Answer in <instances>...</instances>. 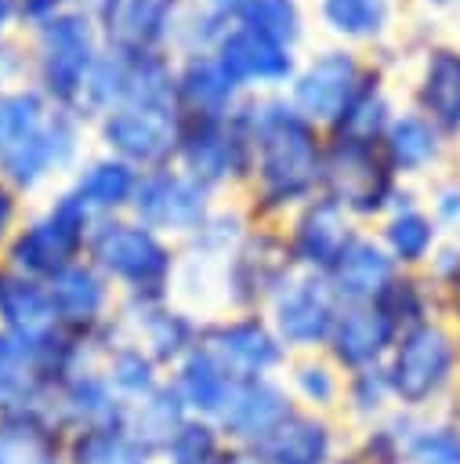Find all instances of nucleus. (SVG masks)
<instances>
[{
  "mask_svg": "<svg viewBox=\"0 0 460 464\" xmlns=\"http://www.w3.org/2000/svg\"><path fill=\"white\" fill-rule=\"evenodd\" d=\"M438 156V138L427 120L420 116H402L391 123L388 134V163L398 170H417Z\"/></svg>",
  "mask_w": 460,
  "mask_h": 464,
  "instance_id": "e433bc0d",
  "label": "nucleus"
},
{
  "mask_svg": "<svg viewBox=\"0 0 460 464\" xmlns=\"http://www.w3.org/2000/svg\"><path fill=\"white\" fill-rule=\"evenodd\" d=\"M91 225H94V218L65 192L62 199H54V207H47L43 214H36L22 228H14V236L4 250V261L11 268L47 283L62 268L87 257Z\"/></svg>",
  "mask_w": 460,
  "mask_h": 464,
  "instance_id": "20e7f679",
  "label": "nucleus"
},
{
  "mask_svg": "<svg viewBox=\"0 0 460 464\" xmlns=\"http://www.w3.org/2000/svg\"><path fill=\"white\" fill-rule=\"evenodd\" d=\"M0 330L33 344L62 330L47 283L11 268L7 261H0Z\"/></svg>",
  "mask_w": 460,
  "mask_h": 464,
  "instance_id": "f3484780",
  "label": "nucleus"
},
{
  "mask_svg": "<svg viewBox=\"0 0 460 464\" xmlns=\"http://www.w3.org/2000/svg\"><path fill=\"white\" fill-rule=\"evenodd\" d=\"M105 381L112 384V392L123 399V402H134L141 395H149L152 388H159L167 381V370L130 337L116 341L101 359H98Z\"/></svg>",
  "mask_w": 460,
  "mask_h": 464,
  "instance_id": "c85d7f7f",
  "label": "nucleus"
},
{
  "mask_svg": "<svg viewBox=\"0 0 460 464\" xmlns=\"http://www.w3.org/2000/svg\"><path fill=\"white\" fill-rule=\"evenodd\" d=\"M290 410H293V399L283 377H239L221 413L214 417V424L225 431V439L235 450H246L257 439H264Z\"/></svg>",
  "mask_w": 460,
  "mask_h": 464,
  "instance_id": "4468645a",
  "label": "nucleus"
},
{
  "mask_svg": "<svg viewBox=\"0 0 460 464\" xmlns=\"http://www.w3.org/2000/svg\"><path fill=\"white\" fill-rule=\"evenodd\" d=\"M170 4L174 0H123L112 25L127 44H149L152 36H159Z\"/></svg>",
  "mask_w": 460,
  "mask_h": 464,
  "instance_id": "58836bf2",
  "label": "nucleus"
},
{
  "mask_svg": "<svg viewBox=\"0 0 460 464\" xmlns=\"http://www.w3.org/2000/svg\"><path fill=\"white\" fill-rule=\"evenodd\" d=\"M377 239L384 243V250L402 272H417V268H431L442 246V228L435 225L427 210H420L417 203H406V207L388 210Z\"/></svg>",
  "mask_w": 460,
  "mask_h": 464,
  "instance_id": "aec40b11",
  "label": "nucleus"
},
{
  "mask_svg": "<svg viewBox=\"0 0 460 464\" xmlns=\"http://www.w3.org/2000/svg\"><path fill=\"white\" fill-rule=\"evenodd\" d=\"M47 413L54 417V424L65 435H76V431H94V428L123 424L127 402L112 392V384L105 381L101 366L87 362V366L72 370L69 377H62L54 384Z\"/></svg>",
  "mask_w": 460,
  "mask_h": 464,
  "instance_id": "ddd939ff",
  "label": "nucleus"
},
{
  "mask_svg": "<svg viewBox=\"0 0 460 464\" xmlns=\"http://www.w3.org/2000/svg\"><path fill=\"white\" fill-rule=\"evenodd\" d=\"M167 381L174 384V392L181 395V402H185L188 413L210 417V420L221 413V406H225V399H228V392H232V384H235V377H232L206 348L188 352V355L167 373Z\"/></svg>",
  "mask_w": 460,
  "mask_h": 464,
  "instance_id": "5701e85b",
  "label": "nucleus"
},
{
  "mask_svg": "<svg viewBox=\"0 0 460 464\" xmlns=\"http://www.w3.org/2000/svg\"><path fill=\"white\" fill-rule=\"evenodd\" d=\"M337 312H340V301L330 290L326 276L301 272V268L286 279V286L264 308L272 330L279 334V341H283V348L290 355L326 352V341L333 334Z\"/></svg>",
  "mask_w": 460,
  "mask_h": 464,
  "instance_id": "0eeeda50",
  "label": "nucleus"
},
{
  "mask_svg": "<svg viewBox=\"0 0 460 464\" xmlns=\"http://www.w3.org/2000/svg\"><path fill=\"white\" fill-rule=\"evenodd\" d=\"M221 464H250V460H246V453H243V450H232V453H228Z\"/></svg>",
  "mask_w": 460,
  "mask_h": 464,
  "instance_id": "09e8293b",
  "label": "nucleus"
},
{
  "mask_svg": "<svg viewBox=\"0 0 460 464\" xmlns=\"http://www.w3.org/2000/svg\"><path fill=\"white\" fill-rule=\"evenodd\" d=\"M398 326L391 323V315L377 304H340L333 334L326 341V355L340 366V373H355V370H369V366H384L391 344L398 341Z\"/></svg>",
  "mask_w": 460,
  "mask_h": 464,
  "instance_id": "2eb2a0df",
  "label": "nucleus"
},
{
  "mask_svg": "<svg viewBox=\"0 0 460 464\" xmlns=\"http://www.w3.org/2000/svg\"><path fill=\"white\" fill-rule=\"evenodd\" d=\"M427 276L442 294V315L460 330V239L438 246Z\"/></svg>",
  "mask_w": 460,
  "mask_h": 464,
  "instance_id": "ea45409f",
  "label": "nucleus"
},
{
  "mask_svg": "<svg viewBox=\"0 0 460 464\" xmlns=\"http://www.w3.org/2000/svg\"><path fill=\"white\" fill-rule=\"evenodd\" d=\"M134 185H138V174L130 170V163L101 160V163H94L80 174V181L72 185L69 196L98 221V218H116L120 207H130Z\"/></svg>",
  "mask_w": 460,
  "mask_h": 464,
  "instance_id": "a878e982",
  "label": "nucleus"
},
{
  "mask_svg": "<svg viewBox=\"0 0 460 464\" xmlns=\"http://www.w3.org/2000/svg\"><path fill=\"white\" fill-rule=\"evenodd\" d=\"M54 0H29V11H43V7H51Z\"/></svg>",
  "mask_w": 460,
  "mask_h": 464,
  "instance_id": "8fccbe9b",
  "label": "nucleus"
},
{
  "mask_svg": "<svg viewBox=\"0 0 460 464\" xmlns=\"http://www.w3.org/2000/svg\"><path fill=\"white\" fill-rule=\"evenodd\" d=\"M65 464H159L156 450H149L127 424L94 428L69 435Z\"/></svg>",
  "mask_w": 460,
  "mask_h": 464,
  "instance_id": "cd10ccee",
  "label": "nucleus"
},
{
  "mask_svg": "<svg viewBox=\"0 0 460 464\" xmlns=\"http://www.w3.org/2000/svg\"><path fill=\"white\" fill-rule=\"evenodd\" d=\"M69 435L47 410L0 413V464H65Z\"/></svg>",
  "mask_w": 460,
  "mask_h": 464,
  "instance_id": "6ab92c4d",
  "label": "nucleus"
},
{
  "mask_svg": "<svg viewBox=\"0 0 460 464\" xmlns=\"http://www.w3.org/2000/svg\"><path fill=\"white\" fill-rule=\"evenodd\" d=\"M322 188L351 218L388 214L398 199L391 163L373 152L369 141H337L322 160Z\"/></svg>",
  "mask_w": 460,
  "mask_h": 464,
  "instance_id": "6e6552de",
  "label": "nucleus"
},
{
  "mask_svg": "<svg viewBox=\"0 0 460 464\" xmlns=\"http://www.w3.org/2000/svg\"><path fill=\"white\" fill-rule=\"evenodd\" d=\"M344 123H348L351 141H366V138L377 134V127L384 123V98H380L373 87L355 91V98H351L348 109H344Z\"/></svg>",
  "mask_w": 460,
  "mask_h": 464,
  "instance_id": "c03bdc74",
  "label": "nucleus"
},
{
  "mask_svg": "<svg viewBox=\"0 0 460 464\" xmlns=\"http://www.w3.org/2000/svg\"><path fill=\"white\" fill-rule=\"evenodd\" d=\"M14 214H18L14 192L0 181V254L7 250V243H11V236H14Z\"/></svg>",
  "mask_w": 460,
  "mask_h": 464,
  "instance_id": "49530a36",
  "label": "nucleus"
},
{
  "mask_svg": "<svg viewBox=\"0 0 460 464\" xmlns=\"http://www.w3.org/2000/svg\"><path fill=\"white\" fill-rule=\"evenodd\" d=\"M105 138L116 152H123L134 163H159L174 149V127L159 105H138L116 112L105 123Z\"/></svg>",
  "mask_w": 460,
  "mask_h": 464,
  "instance_id": "412c9836",
  "label": "nucleus"
},
{
  "mask_svg": "<svg viewBox=\"0 0 460 464\" xmlns=\"http://www.w3.org/2000/svg\"><path fill=\"white\" fill-rule=\"evenodd\" d=\"M69 152H72V141H69V138L58 141L54 127H51L47 134H36V130H33L25 141H18V145H11L7 152H0V170L7 174L11 185L29 188V185H36V181L47 174L51 163L69 160Z\"/></svg>",
  "mask_w": 460,
  "mask_h": 464,
  "instance_id": "f704fd0d",
  "label": "nucleus"
},
{
  "mask_svg": "<svg viewBox=\"0 0 460 464\" xmlns=\"http://www.w3.org/2000/svg\"><path fill=\"white\" fill-rule=\"evenodd\" d=\"M221 65L232 80H279L290 72L286 51L250 29H239L221 44Z\"/></svg>",
  "mask_w": 460,
  "mask_h": 464,
  "instance_id": "2f4dec72",
  "label": "nucleus"
},
{
  "mask_svg": "<svg viewBox=\"0 0 460 464\" xmlns=\"http://www.w3.org/2000/svg\"><path fill=\"white\" fill-rule=\"evenodd\" d=\"M297 272L283 232L246 228L217 268V290L228 312H264Z\"/></svg>",
  "mask_w": 460,
  "mask_h": 464,
  "instance_id": "39448f33",
  "label": "nucleus"
},
{
  "mask_svg": "<svg viewBox=\"0 0 460 464\" xmlns=\"http://www.w3.org/2000/svg\"><path fill=\"white\" fill-rule=\"evenodd\" d=\"M261 203L279 210L286 203H308L311 188L322 185V156L311 141V127L290 112H268L261 120Z\"/></svg>",
  "mask_w": 460,
  "mask_h": 464,
  "instance_id": "7ed1b4c3",
  "label": "nucleus"
},
{
  "mask_svg": "<svg viewBox=\"0 0 460 464\" xmlns=\"http://www.w3.org/2000/svg\"><path fill=\"white\" fill-rule=\"evenodd\" d=\"M54 381L33 341L0 330V413L47 410Z\"/></svg>",
  "mask_w": 460,
  "mask_h": 464,
  "instance_id": "a211bd4d",
  "label": "nucleus"
},
{
  "mask_svg": "<svg viewBox=\"0 0 460 464\" xmlns=\"http://www.w3.org/2000/svg\"><path fill=\"white\" fill-rule=\"evenodd\" d=\"M199 348H206L235 381L239 377H283L290 352L272 330L264 312H228L203 319Z\"/></svg>",
  "mask_w": 460,
  "mask_h": 464,
  "instance_id": "423d86ee",
  "label": "nucleus"
},
{
  "mask_svg": "<svg viewBox=\"0 0 460 464\" xmlns=\"http://www.w3.org/2000/svg\"><path fill=\"white\" fill-rule=\"evenodd\" d=\"M185 167L196 185L214 188L217 181L246 167L243 141H228L217 123H206L203 130L192 134V141H185Z\"/></svg>",
  "mask_w": 460,
  "mask_h": 464,
  "instance_id": "c756f323",
  "label": "nucleus"
},
{
  "mask_svg": "<svg viewBox=\"0 0 460 464\" xmlns=\"http://www.w3.org/2000/svg\"><path fill=\"white\" fill-rule=\"evenodd\" d=\"M239 18L250 33L272 40V44H286L297 36V7L293 0H243L239 4Z\"/></svg>",
  "mask_w": 460,
  "mask_h": 464,
  "instance_id": "4c0bfd02",
  "label": "nucleus"
},
{
  "mask_svg": "<svg viewBox=\"0 0 460 464\" xmlns=\"http://www.w3.org/2000/svg\"><path fill=\"white\" fill-rule=\"evenodd\" d=\"M391 410H395V399H391V388H388L384 366H369V370L344 373L340 420H344L351 431H359V428H366V424L384 420Z\"/></svg>",
  "mask_w": 460,
  "mask_h": 464,
  "instance_id": "72a5a7b5",
  "label": "nucleus"
},
{
  "mask_svg": "<svg viewBox=\"0 0 460 464\" xmlns=\"http://www.w3.org/2000/svg\"><path fill=\"white\" fill-rule=\"evenodd\" d=\"M120 323L130 341H138L167 373L199 348L203 319H196L188 308H177L170 297L163 301H127L120 304Z\"/></svg>",
  "mask_w": 460,
  "mask_h": 464,
  "instance_id": "9b49d317",
  "label": "nucleus"
},
{
  "mask_svg": "<svg viewBox=\"0 0 460 464\" xmlns=\"http://www.w3.org/2000/svg\"><path fill=\"white\" fill-rule=\"evenodd\" d=\"M185 94L199 105H217L232 94V76L221 62H192L185 72Z\"/></svg>",
  "mask_w": 460,
  "mask_h": 464,
  "instance_id": "37998d69",
  "label": "nucleus"
},
{
  "mask_svg": "<svg viewBox=\"0 0 460 464\" xmlns=\"http://www.w3.org/2000/svg\"><path fill=\"white\" fill-rule=\"evenodd\" d=\"M87 261L123 294V304L163 301L177 283V250L134 218H98L87 239Z\"/></svg>",
  "mask_w": 460,
  "mask_h": 464,
  "instance_id": "f03ea898",
  "label": "nucleus"
},
{
  "mask_svg": "<svg viewBox=\"0 0 460 464\" xmlns=\"http://www.w3.org/2000/svg\"><path fill=\"white\" fill-rule=\"evenodd\" d=\"M427 214L442 232H460V188H442Z\"/></svg>",
  "mask_w": 460,
  "mask_h": 464,
  "instance_id": "a18cd8bd",
  "label": "nucleus"
},
{
  "mask_svg": "<svg viewBox=\"0 0 460 464\" xmlns=\"http://www.w3.org/2000/svg\"><path fill=\"white\" fill-rule=\"evenodd\" d=\"M134 221L149 225L159 236H192L206 218V188L196 185L188 174L174 170H149L134 185L130 199Z\"/></svg>",
  "mask_w": 460,
  "mask_h": 464,
  "instance_id": "9d476101",
  "label": "nucleus"
},
{
  "mask_svg": "<svg viewBox=\"0 0 460 464\" xmlns=\"http://www.w3.org/2000/svg\"><path fill=\"white\" fill-rule=\"evenodd\" d=\"M326 18L340 33H377L384 25V0H326Z\"/></svg>",
  "mask_w": 460,
  "mask_h": 464,
  "instance_id": "79ce46f5",
  "label": "nucleus"
},
{
  "mask_svg": "<svg viewBox=\"0 0 460 464\" xmlns=\"http://www.w3.org/2000/svg\"><path fill=\"white\" fill-rule=\"evenodd\" d=\"M406 464H460V417L449 413H406Z\"/></svg>",
  "mask_w": 460,
  "mask_h": 464,
  "instance_id": "bb28decb",
  "label": "nucleus"
},
{
  "mask_svg": "<svg viewBox=\"0 0 460 464\" xmlns=\"http://www.w3.org/2000/svg\"><path fill=\"white\" fill-rule=\"evenodd\" d=\"M351 442V428L340 413H319L293 406L264 439L246 446L250 464H340Z\"/></svg>",
  "mask_w": 460,
  "mask_h": 464,
  "instance_id": "1a4fd4ad",
  "label": "nucleus"
},
{
  "mask_svg": "<svg viewBox=\"0 0 460 464\" xmlns=\"http://www.w3.org/2000/svg\"><path fill=\"white\" fill-rule=\"evenodd\" d=\"M235 446L225 439V431L210 417L188 413L177 431L156 450L159 464H221Z\"/></svg>",
  "mask_w": 460,
  "mask_h": 464,
  "instance_id": "473e14b6",
  "label": "nucleus"
},
{
  "mask_svg": "<svg viewBox=\"0 0 460 464\" xmlns=\"http://www.w3.org/2000/svg\"><path fill=\"white\" fill-rule=\"evenodd\" d=\"M351 98H355V62L337 51L319 58L297 83V105L315 120H330L344 112Z\"/></svg>",
  "mask_w": 460,
  "mask_h": 464,
  "instance_id": "393cba45",
  "label": "nucleus"
},
{
  "mask_svg": "<svg viewBox=\"0 0 460 464\" xmlns=\"http://www.w3.org/2000/svg\"><path fill=\"white\" fill-rule=\"evenodd\" d=\"M185 417H188V410H185L181 395L174 392L170 381H163V384L152 388L149 395L127 402V417H123V424H127L149 450H159V446L177 431V424H181Z\"/></svg>",
  "mask_w": 460,
  "mask_h": 464,
  "instance_id": "7c9ffc66",
  "label": "nucleus"
},
{
  "mask_svg": "<svg viewBox=\"0 0 460 464\" xmlns=\"http://www.w3.org/2000/svg\"><path fill=\"white\" fill-rule=\"evenodd\" d=\"M384 377L402 413H449L460 402V330L435 315L398 334Z\"/></svg>",
  "mask_w": 460,
  "mask_h": 464,
  "instance_id": "f257e3e1",
  "label": "nucleus"
},
{
  "mask_svg": "<svg viewBox=\"0 0 460 464\" xmlns=\"http://www.w3.org/2000/svg\"><path fill=\"white\" fill-rule=\"evenodd\" d=\"M340 464H406V460H366V457H359V453H351V450H344V457H340Z\"/></svg>",
  "mask_w": 460,
  "mask_h": 464,
  "instance_id": "de8ad7c7",
  "label": "nucleus"
},
{
  "mask_svg": "<svg viewBox=\"0 0 460 464\" xmlns=\"http://www.w3.org/2000/svg\"><path fill=\"white\" fill-rule=\"evenodd\" d=\"M283 384H286L293 406L319 410V413H340L344 373L326 352L290 355V362L283 370Z\"/></svg>",
  "mask_w": 460,
  "mask_h": 464,
  "instance_id": "b1692460",
  "label": "nucleus"
},
{
  "mask_svg": "<svg viewBox=\"0 0 460 464\" xmlns=\"http://www.w3.org/2000/svg\"><path fill=\"white\" fill-rule=\"evenodd\" d=\"M283 236L301 272L326 276L333 261L344 254V246L359 236V228H355V218L340 203H333L330 196H319V199L301 203V210L293 214Z\"/></svg>",
  "mask_w": 460,
  "mask_h": 464,
  "instance_id": "f8f14e48",
  "label": "nucleus"
},
{
  "mask_svg": "<svg viewBox=\"0 0 460 464\" xmlns=\"http://www.w3.org/2000/svg\"><path fill=\"white\" fill-rule=\"evenodd\" d=\"M420 102L446 130L460 127V54H453V51L431 54Z\"/></svg>",
  "mask_w": 460,
  "mask_h": 464,
  "instance_id": "c9c22d12",
  "label": "nucleus"
},
{
  "mask_svg": "<svg viewBox=\"0 0 460 464\" xmlns=\"http://www.w3.org/2000/svg\"><path fill=\"white\" fill-rule=\"evenodd\" d=\"M453 413H456V417H460V402H456V410H453Z\"/></svg>",
  "mask_w": 460,
  "mask_h": 464,
  "instance_id": "603ef678",
  "label": "nucleus"
},
{
  "mask_svg": "<svg viewBox=\"0 0 460 464\" xmlns=\"http://www.w3.org/2000/svg\"><path fill=\"white\" fill-rule=\"evenodd\" d=\"M40 120V102L36 94H7L0 98V152L11 145L25 141Z\"/></svg>",
  "mask_w": 460,
  "mask_h": 464,
  "instance_id": "a19ab883",
  "label": "nucleus"
},
{
  "mask_svg": "<svg viewBox=\"0 0 460 464\" xmlns=\"http://www.w3.org/2000/svg\"><path fill=\"white\" fill-rule=\"evenodd\" d=\"M7 18V0H0V22Z\"/></svg>",
  "mask_w": 460,
  "mask_h": 464,
  "instance_id": "3c124183",
  "label": "nucleus"
},
{
  "mask_svg": "<svg viewBox=\"0 0 460 464\" xmlns=\"http://www.w3.org/2000/svg\"><path fill=\"white\" fill-rule=\"evenodd\" d=\"M398 272L402 268L391 261L384 243L369 232H359L326 272V283L340 304H366V301H377Z\"/></svg>",
  "mask_w": 460,
  "mask_h": 464,
  "instance_id": "dca6fc26",
  "label": "nucleus"
},
{
  "mask_svg": "<svg viewBox=\"0 0 460 464\" xmlns=\"http://www.w3.org/2000/svg\"><path fill=\"white\" fill-rule=\"evenodd\" d=\"M43 44H47V58H43V76H47V87L58 94V98H72L80 80H83V69H87V58H91V36H87V22L80 14H65V18H54L43 33Z\"/></svg>",
  "mask_w": 460,
  "mask_h": 464,
  "instance_id": "4be33fe9",
  "label": "nucleus"
}]
</instances>
